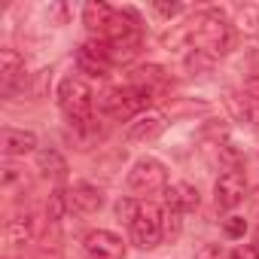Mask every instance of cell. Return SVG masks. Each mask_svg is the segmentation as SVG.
Wrapping results in <instances>:
<instances>
[{
  "mask_svg": "<svg viewBox=\"0 0 259 259\" xmlns=\"http://www.w3.org/2000/svg\"><path fill=\"white\" fill-rule=\"evenodd\" d=\"M189 40H192V49H198L210 58L226 55L232 49V25H229L226 13H220V10L198 13L189 22Z\"/></svg>",
  "mask_w": 259,
  "mask_h": 259,
  "instance_id": "obj_1",
  "label": "cell"
},
{
  "mask_svg": "<svg viewBox=\"0 0 259 259\" xmlns=\"http://www.w3.org/2000/svg\"><path fill=\"white\" fill-rule=\"evenodd\" d=\"M153 89H144V85H128V89H113V92H107L101 101H98V107L104 110V113H110V116H116V119H128V116H144V110L153 104Z\"/></svg>",
  "mask_w": 259,
  "mask_h": 259,
  "instance_id": "obj_2",
  "label": "cell"
},
{
  "mask_svg": "<svg viewBox=\"0 0 259 259\" xmlns=\"http://www.w3.org/2000/svg\"><path fill=\"white\" fill-rule=\"evenodd\" d=\"M128 229H132V241L141 250H153L165 238V213L153 201H141V210H138V217L132 220Z\"/></svg>",
  "mask_w": 259,
  "mask_h": 259,
  "instance_id": "obj_3",
  "label": "cell"
},
{
  "mask_svg": "<svg viewBox=\"0 0 259 259\" xmlns=\"http://www.w3.org/2000/svg\"><path fill=\"white\" fill-rule=\"evenodd\" d=\"M92 89L82 76H64L58 85V104L70 122H82L92 116Z\"/></svg>",
  "mask_w": 259,
  "mask_h": 259,
  "instance_id": "obj_4",
  "label": "cell"
},
{
  "mask_svg": "<svg viewBox=\"0 0 259 259\" xmlns=\"http://www.w3.org/2000/svg\"><path fill=\"white\" fill-rule=\"evenodd\" d=\"M128 189L135 195H153L168 189V171L159 159H138L135 168L128 171Z\"/></svg>",
  "mask_w": 259,
  "mask_h": 259,
  "instance_id": "obj_5",
  "label": "cell"
},
{
  "mask_svg": "<svg viewBox=\"0 0 259 259\" xmlns=\"http://www.w3.org/2000/svg\"><path fill=\"white\" fill-rule=\"evenodd\" d=\"M244 195H247V180H244V174H241V171H223L220 180H217V186H213V201H217V207H220V210H232V207H238V204L244 201Z\"/></svg>",
  "mask_w": 259,
  "mask_h": 259,
  "instance_id": "obj_6",
  "label": "cell"
},
{
  "mask_svg": "<svg viewBox=\"0 0 259 259\" xmlns=\"http://www.w3.org/2000/svg\"><path fill=\"white\" fill-rule=\"evenodd\" d=\"M85 256L89 259H125V241L107 229L89 232L85 235Z\"/></svg>",
  "mask_w": 259,
  "mask_h": 259,
  "instance_id": "obj_7",
  "label": "cell"
},
{
  "mask_svg": "<svg viewBox=\"0 0 259 259\" xmlns=\"http://www.w3.org/2000/svg\"><path fill=\"white\" fill-rule=\"evenodd\" d=\"M25 79V61L16 49H4L0 52V89H4V95H16L19 82Z\"/></svg>",
  "mask_w": 259,
  "mask_h": 259,
  "instance_id": "obj_8",
  "label": "cell"
},
{
  "mask_svg": "<svg viewBox=\"0 0 259 259\" xmlns=\"http://www.w3.org/2000/svg\"><path fill=\"white\" fill-rule=\"evenodd\" d=\"M101 207H104V192L92 183H76L67 192V210L73 213H95Z\"/></svg>",
  "mask_w": 259,
  "mask_h": 259,
  "instance_id": "obj_9",
  "label": "cell"
},
{
  "mask_svg": "<svg viewBox=\"0 0 259 259\" xmlns=\"http://www.w3.org/2000/svg\"><path fill=\"white\" fill-rule=\"evenodd\" d=\"M162 132H165V116H162V113H144V116H138L132 125H128L125 138L132 141V144H141V141L159 138Z\"/></svg>",
  "mask_w": 259,
  "mask_h": 259,
  "instance_id": "obj_10",
  "label": "cell"
},
{
  "mask_svg": "<svg viewBox=\"0 0 259 259\" xmlns=\"http://www.w3.org/2000/svg\"><path fill=\"white\" fill-rule=\"evenodd\" d=\"M37 147V138L31 132H19V128H4L0 132V153L16 159V156H25Z\"/></svg>",
  "mask_w": 259,
  "mask_h": 259,
  "instance_id": "obj_11",
  "label": "cell"
},
{
  "mask_svg": "<svg viewBox=\"0 0 259 259\" xmlns=\"http://www.w3.org/2000/svg\"><path fill=\"white\" fill-rule=\"evenodd\" d=\"M165 204H168V210L192 213L198 207V189L192 183H174V186L165 189Z\"/></svg>",
  "mask_w": 259,
  "mask_h": 259,
  "instance_id": "obj_12",
  "label": "cell"
},
{
  "mask_svg": "<svg viewBox=\"0 0 259 259\" xmlns=\"http://www.w3.org/2000/svg\"><path fill=\"white\" fill-rule=\"evenodd\" d=\"M113 19H116V10L107 7V4H101V0H89V4L82 7V22H85V28H89L92 34H98V37H104V31L110 28Z\"/></svg>",
  "mask_w": 259,
  "mask_h": 259,
  "instance_id": "obj_13",
  "label": "cell"
},
{
  "mask_svg": "<svg viewBox=\"0 0 259 259\" xmlns=\"http://www.w3.org/2000/svg\"><path fill=\"white\" fill-rule=\"evenodd\" d=\"M34 235H37L34 213H19V217H13L7 223V244L10 247H25V244L34 241Z\"/></svg>",
  "mask_w": 259,
  "mask_h": 259,
  "instance_id": "obj_14",
  "label": "cell"
},
{
  "mask_svg": "<svg viewBox=\"0 0 259 259\" xmlns=\"http://www.w3.org/2000/svg\"><path fill=\"white\" fill-rule=\"evenodd\" d=\"M37 168L43 177H52V180H64L67 174V159L58 153V150H43L37 156Z\"/></svg>",
  "mask_w": 259,
  "mask_h": 259,
  "instance_id": "obj_15",
  "label": "cell"
},
{
  "mask_svg": "<svg viewBox=\"0 0 259 259\" xmlns=\"http://www.w3.org/2000/svg\"><path fill=\"white\" fill-rule=\"evenodd\" d=\"M238 28H241L247 37H259V7H256V4L238 7Z\"/></svg>",
  "mask_w": 259,
  "mask_h": 259,
  "instance_id": "obj_16",
  "label": "cell"
},
{
  "mask_svg": "<svg viewBox=\"0 0 259 259\" xmlns=\"http://www.w3.org/2000/svg\"><path fill=\"white\" fill-rule=\"evenodd\" d=\"M64 210H67V192H55V195L49 198V207H46L49 223H58V220L64 217Z\"/></svg>",
  "mask_w": 259,
  "mask_h": 259,
  "instance_id": "obj_17",
  "label": "cell"
},
{
  "mask_svg": "<svg viewBox=\"0 0 259 259\" xmlns=\"http://www.w3.org/2000/svg\"><path fill=\"white\" fill-rule=\"evenodd\" d=\"M138 210H141V201H135V198H119V204H116V217L122 223H128V226H132V220L138 217Z\"/></svg>",
  "mask_w": 259,
  "mask_h": 259,
  "instance_id": "obj_18",
  "label": "cell"
},
{
  "mask_svg": "<svg viewBox=\"0 0 259 259\" xmlns=\"http://www.w3.org/2000/svg\"><path fill=\"white\" fill-rule=\"evenodd\" d=\"M195 259H232V256L226 253L223 244H201L198 253H195Z\"/></svg>",
  "mask_w": 259,
  "mask_h": 259,
  "instance_id": "obj_19",
  "label": "cell"
},
{
  "mask_svg": "<svg viewBox=\"0 0 259 259\" xmlns=\"http://www.w3.org/2000/svg\"><path fill=\"white\" fill-rule=\"evenodd\" d=\"M223 229H226L229 238H244V232H247V220H244V217H229V220L223 223Z\"/></svg>",
  "mask_w": 259,
  "mask_h": 259,
  "instance_id": "obj_20",
  "label": "cell"
},
{
  "mask_svg": "<svg viewBox=\"0 0 259 259\" xmlns=\"http://www.w3.org/2000/svg\"><path fill=\"white\" fill-rule=\"evenodd\" d=\"M180 217L183 213H177V210H165V238H177L180 235Z\"/></svg>",
  "mask_w": 259,
  "mask_h": 259,
  "instance_id": "obj_21",
  "label": "cell"
},
{
  "mask_svg": "<svg viewBox=\"0 0 259 259\" xmlns=\"http://www.w3.org/2000/svg\"><path fill=\"white\" fill-rule=\"evenodd\" d=\"M156 13L165 16V19H174V16L183 13V7H180V4H156Z\"/></svg>",
  "mask_w": 259,
  "mask_h": 259,
  "instance_id": "obj_22",
  "label": "cell"
},
{
  "mask_svg": "<svg viewBox=\"0 0 259 259\" xmlns=\"http://www.w3.org/2000/svg\"><path fill=\"white\" fill-rule=\"evenodd\" d=\"M247 122L253 125V132L259 135V101H256V98H250V110H247Z\"/></svg>",
  "mask_w": 259,
  "mask_h": 259,
  "instance_id": "obj_23",
  "label": "cell"
},
{
  "mask_svg": "<svg viewBox=\"0 0 259 259\" xmlns=\"http://www.w3.org/2000/svg\"><path fill=\"white\" fill-rule=\"evenodd\" d=\"M232 259H259V250H256L253 244H244V247H238V250L232 253Z\"/></svg>",
  "mask_w": 259,
  "mask_h": 259,
  "instance_id": "obj_24",
  "label": "cell"
},
{
  "mask_svg": "<svg viewBox=\"0 0 259 259\" xmlns=\"http://www.w3.org/2000/svg\"><path fill=\"white\" fill-rule=\"evenodd\" d=\"M253 207H256V217H259V192L253 195Z\"/></svg>",
  "mask_w": 259,
  "mask_h": 259,
  "instance_id": "obj_25",
  "label": "cell"
},
{
  "mask_svg": "<svg viewBox=\"0 0 259 259\" xmlns=\"http://www.w3.org/2000/svg\"><path fill=\"white\" fill-rule=\"evenodd\" d=\"M253 247H256V250H259V235H256V244H253Z\"/></svg>",
  "mask_w": 259,
  "mask_h": 259,
  "instance_id": "obj_26",
  "label": "cell"
}]
</instances>
